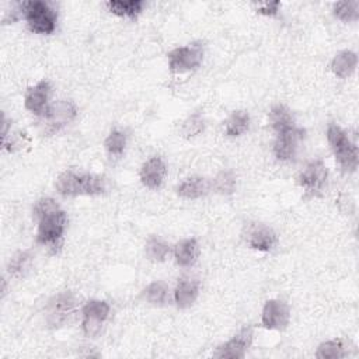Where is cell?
<instances>
[{
  "label": "cell",
  "mask_w": 359,
  "mask_h": 359,
  "mask_svg": "<svg viewBox=\"0 0 359 359\" xmlns=\"http://www.w3.org/2000/svg\"><path fill=\"white\" fill-rule=\"evenodd\" d=\"M212 189L220 194H231L236 189V178L229 171H222L215 180L210 181Z\"/></svg>",
  "instance_id": "f1b7e54d"
},
{
  "label": "cell",
  "mask_w": 359,
  "mask_h": 359,
  "mask_svg": "<svg viewBox=\"0 0 359 359\" xmlns=\"http://www.w3.org/2000/svg\"><path fill=\"white\" fill-rule=\"evenodd\" d=\"M50 91H52V87L48 80H41L36 84L31 86L24 95L25 108L36 116H45L50 107L49 104Z\"/></svg>",
  "instance_id": "7c38bea8"
},
{
  "label": "cell",
  "mask_w": 359,
  "mask_h": 359,
  "mask_svg": "<svg viewBox=\"0 0 359 359\" xmlns=\"http://www.w3.org/2000/svg\"><path fill=\"white\" fill-rule=\"evenodd\" d=\"M55 187L63 196H95L108 191V180L94 172L66 170L59 174Z\"/></svg>",
  "instance_id": "6da1fadb"
},
{
  "label": "cell",
  "mask_w": 359,
  "mask_h": 359,
  "mask_svg": "<svg viewBox=\"0 0 359 359\" xmlns=\"http://www.w3.org/2000/svg\"><path fill=\"white\" fill-rule=\"evenodd\" d=\"M279 7H280V1L259 3V4H257V11H258L259 14H262V15L272 17V15H276V14H278Z\"/></svg>",
  "instance_id": "4dcf8cb0"
},
{
  "label": "cell",
  "mask_w": 359,
  "mask_h": 359,
  "mask_svg": "<svg viewBox=\"0 0 359 359\" xmlns=\"http://www.w3.org/2000/svg\"><path fill=\"white\" fill-rule=\"evenodd\" d=\"M29 261H31V255L28 251H20L17 252L8 264V272L13 276H21L29 266Z\"/></svg>",
  "instance_id": "f546056e"
},
{
  "label": "cell",
  "mask_w": 359,
  "mask_h": 359,
  "mask_svg": "<svg viewBox=\"0 0 359 359\" xmlns=\"http://www.w3.org/2000/svg\"><path fill=\"white\" fill-rule=\"evenodd\" d=\"M24 18L32 32L52 34L56 29L57 11L48 1H25L22 3Z\"/></svg>",
  "instance_id": "277c9868"
},
{
  "label": "cell",
  "mask_w": 359,
  "mask_h": 359,
  "mask_svg": "<svg viewBox=\"0 0 359 359\" xmlns=\"http://www.w3.org/2000/svg\"><path fill=\"white\" fill-rule=\"evenodd\" d=\"M252 337H254L252 327L244 325L233 338L219 345L213 352V356L224 358V359H241L245 356L248 348L251 346Z\"/></svg>",
  "instance_id": "9c48e42d"
},
{
  "label": "cell",
  "mask_w": 359,
  "mask_h": 359,
  "mask_svg": "<svg viewBox=\"0 0 359 359\" xmlns=\"http://www.w3.org/2000/svg\"><path fill=\"white\" fill-rule=\"evenodd\" d=\"M327 139L339 167L345 172H355L358 168V147L348 133L339 125L331 122L327 128Z\"/></svg>",
  "instance_id": "3957f363"
},
{
  "label": "cell",
  "mask_w": 359,
  "mask_h": 359,
  "mask_svg": "<svg viewBox=\"0 0 359 359\" xmlns=\"http://www.w3.org/2000/svg\"><path fill=\"white\" fill-rule=\"evenodd\" d=\"M290 321V309L287 303L279 299L268 300L261 313V324L266 330H283Z\"/></svg>",
  "instance_id": "8fae6325"
},
{
  "label": "cell",
  "mask_w": 359,
  "mask_h": 359,
  "mask_svg": "<svg viewBox=\"0 0 359 359\" xmlns=\"http://www.w3.org/2000/svg\"><path fill=\"white\" fill-rule=\"evenodd\" d=\"M77 115L76 105L69 100H60L55 104H52L46 112L45 123H46V132L53 133L57 132L60 128L66 126L69 122H72Z\"/></svg>",
  "instance_id": "4fadbf2b"
},
{
  "label": "cell",
  "mask_w": 359,
  "mask_h": 359,
  "mask_svg": "<svg viewBox=\"0 0 359 359\" xmlns=\"http://www.w3.org/2000/svg\"><path fill=\"white\" fill-rule=\"evenodd\" d=\"M278 243L276 233L266 224L255 223L247 230V244L257 251H271Z\"/></svg>",
  "instance_id": "9a60e30c"
},
{
  "label": "cell",
  "mask_w": 359,
  "mask_h": 359,
  "mask_svg": "<svg viewBox=\"0 0 359 359\" xmlns=\"http://www.w3.org/2000/svg\"><path fill=\"white\" fill-rule=\"evenodd\" d=\"M203 129H205L203 118L201 116V114H194L182 122L180 132L184 137H194V136H198L201 132H203Z\"/></svg>",
  "instance_id": "83f0119b"
},
{
  "label": "cell",
  "mask_w": 359,
  "mask_h": 359,
  "mask_svg": "<svg viewBox=\"0 0 359 359\" xmlns=\"http://www.w3.org/2000/svg\"><path fill=\"white\" fill-rule=\"evenodd\" d=\"M351 342L344 338H335L325 341L318 345L316 351V358L320 359H337V358H346L351 351Z\"/></svg>",
  "instance_id": "ffe728a7"
},
{
  "label": "cell",
  "mask_w": 359,
  "mask_h": 359,
  "mask_svg": "<svg viewBox=\"0 0 359 359\" xmlns=\"http://www.w3.org/2000/svg\"><path fill=\"white\" fill-rule=\"evenodd\" d=\"M105 151L111 160L121 158L126 147V133L122 129H112L104 142Z\"/></svg>",
  "instance_id": "484cf974"
},
{
  "label": "cell",
  "mask_w": 359,
  "mask_h": 359,
  "mask_svg": "<svg viewBox=\"0 0 359 359\" xmlns=\"http://www.w3.org/2000/svg\"><path fill=\"white\" fill-rule=\"evenodd\" d=\"M168 67L172 73L196 70L203 60V46L198 42L174 48L168 52Z\"/></svg>",
  "instance_id": "5b68a950"
},
{
  "label": "cell",
  "mask_w": 359,
  "mask_h": 359,
  "mask_svg": "<svg viewBox=\"0 0 359 359\" xmlns=\"http://www.w3.org/2000/svg\"><path fill=\"white\" fill-rule=\"evenodd\" d=\"M198 254H199V245L196 238L194 237L182 238L174 247L175 262L182 268L192 266L198 259Z\"/></svg>",
  "instance_id": "ac0fdd59"
},
{
  "label": "cell",
  "mask_w": 359,
  "mask_h": 359,
  "mask_svg": "<svg viewBox=\"0 0 359 359\" xmlns=\"http://www.w3.org/2000/svg\"><path fill=\"white\" fill-rule=\"evenodd\" d=\"M199 296V280L181 278L174 289V300L178 309L191 307Z\"/></svg>",
  "instance_id": "2e32d148"
},
{
  "label": "cell",
  "mask_w": 359,
  "mask_h": 359,
  "mask_svg": "<svg viewBox=\"0 0 359 359\" xmlns=\"http://www.w3.org/2000/svg\"><path fill=\"white\" fill-rule=\"evenodd\" d=\"M171 252V247L167 241L157 236H151L146 240L144 244V254L147 259L153 262H164Z\"/></svg>",
  "instance_id": "d4e9b609"
},
{
  "label": "cell",
  "mask_w": 359,
  "mask_h": 359,
  "mask_svg": "<svg viewBox=\"0 0 359 359\" xmlns=\"http://www.w3.org/2000/svg\"><path fill=\"white\" fill-rule=\"evenodd\" d=\"M334 15L344 22H355L359 18V1H338L332 7Z\"/></svg>",
  "instance_id": "4316f807"
},
{
  "label": "cell",
  "mask_w": 359,
  "mask_h": 359,
  "mask_svg": "<svg viewBox=\"0 0 359 359\" xmlns=\"http://www.w3.org/2000/svg\"><path fill=\"white\" fill-rule=\"evenodd\" d=\"M210 189H212V184L209 180L199 175H192L182 180L178 184L175 191L181 198L198 199L201 196H205Z\"/></svg>",
  "instance_id": "e0dca14e"
},
{
  "label": "cell",
  "mask_w": 359,
  "mask_h": 359,
  "mask_svg": "<svg viewBox=\"0 0 359 359\" xmlns=\"http://www.w3.org/2000/svg\"><path fill=\"white\" fill-rule=\"evenodd\" d=\"M328 181V168L323 160L310 161L297 177L299 185L304 189L307 195H320Z\"/></svg>",
  "instance_id": "ba28073f"
},
{
  "label": "cell",
  "mask_w": 359,
  "mask_h": 359,
  "mask_svg": "<svg viewBox=\"0 0 359 359\" xmlns=\"http://www.w3.org/2000/svg\"><path fill=\"white\" fill-rule=\"evenodd\" d=\"M109 304L105 300H88L81 309V330L86 337L94 338L102 330L109 316Z\"/></svg>",
  "instance_id": "8992f818"
},
{
  "label": "cell",
  "mask_w": 359,
  "mask_h": 359,
  "mask_svg": "<svg viewBox=\"0 0 359 359\" xmlns=\"http://www.w3.org/2000/svg\"><path fill=\"white\" fill-rule=\"evenodd\" d=\"M76 311V297L70 292L56 294L48 302L46 323L49 327H62L70 321Z\"/></svg>",
  "instance_id": "52a82bcc"
},
{
  "label": "cell",
  "mask_w": 359,
  "mask_h": 359,
  "mask_svg": "<svg viewBox=\"0 0 359 359\" xmlns=\"http://www.w3.org/2000/svg\"><path fill=\"white\" fill-rule=\"evenodd\" d=\"M165 174H167V167L163 158L158 156H153L149 160H146L140 167L139 178L146 188L157 189L164 182Z\"/></svg>",
  "instance_id": "5bb4252c"
},
{
  "label": "cell",
  "mask_w": 359,
  "mask_h": 359,
  "mask_svg": "<svg viewBox=\"0 0 359 359\" xmlns=\"http://www.w3.org/2000/svg\"><path fill=\"white\" fill-rule=\"evenodd\" d=\"M105 6L115 15L135 18L143 11L146 3L143 0H109Z\"/></svg>",
  "instance_id": "7402d4cb"
},
{
  "label": "cell",
  "mask_w": 359,
  "mask_h": 359,
  "mask_svg": "<svg viewBox=\"0 0 359 359\" xmlns=\"http://www.w3.org/2000/svg\"><path fill=\"white\" fill-rule=\"evenodd\" d=\"M140 296L153 306H164L170 299V287L163 280H154L142 290Z\"/></svg>",
  "instance_id": "603a6c76"
},
{
  "label": "cell",
  "mask_w": 359,
  "mask_h": 359,
  "mask_svg": "<svg viewBox=\"0 0 359 359\" xmlns=\"http://www.w3.org/2000/svg\"><path fill=\"white\" fill-rule=\"evenodd\" d=\"M268 116H269V123L276 133H280L283 130H287V129L296 126V121H294L292 111L283 104L273 105L271 108Z\"/></svg>",
  "instance_id": "44dd1931"
},
{
  "label": "cell",
  "mask_w": 359,
  "mask_h": 359,
  "mask_svg": "<svg viewBox=\"0 0 359 359\" xmlns=\"http://www.w3.org/2000/svg\"><path fill=\"white\" fill-rule=\"evenodd\" d=\"M250 128V115L247 111L238 109L230 114L224 121V133L230 137H237L244 135Z\"/></svg>",
  "instance_id": "cb8c5ba5"
},
{
  "label": "cell",
  "mask_w": 359,
  "mask_h": 359,
  "mask_svg": "<svg viewBox=\"0 0 359 359\" xmlns=\"http://www.w3.org/2000/svg\"><path fill=\"white\" fill-rule=\"evenodd\" d=\"M32 217L38 223L36 241L46 247H56L67 226L66 212L62 210L57 203L46 202L34 210Z\"/></svg>",
  "instance_id": "7a4b0ae2"
},
{
  "label": "cell",
  "mask_w": 359,
  "mask_h": 359,
  "mask_svg": "<svg viewBox=\"0 0 359 359\" xmlns=\"http://www.w3.org/2000/svg\"><path fill=\"white\" fill-rule=\"evenodd\" d=\"M358 66V55L353 50H341L331 60V70L339 79L352 76Z\"/></svg>",
  "instance_id": "d6986e66"
},
{
  "label": "cell",
  "mask_w": 359,
  "mask_h": 359,
  "mask_svg": "<svg viewBox=\"0 0 359 359\" xmlns=\"http://www.w3.org/2000/svg\"><path fill=\"white\" fill-rule=\"evenodd\" d=\"M304 133V129L299 126H293L287 130L276 133V139L273 143L275 157L280 161L292 160L299 150V144L303 140Z\"/></svg>",
  "instance_id": "30bf717a"
}]
</instances>
